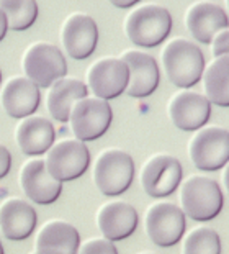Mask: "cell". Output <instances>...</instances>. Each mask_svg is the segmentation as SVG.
I'll list each match as a JSON object with an SVG mask.
<instances>
[{"instance_id": "cell-1", "label": "cell", "mask_w": 229, "mask_h": 254, "mask_svg": "<svg viewBox=\"0 0 229 254\" xmlns=\"http://www.w3.org/2000/svg\"><path fill=\"white\" fill-rule=\"evenodd\" d=\"M162 64L169 80L180 89H188L201 79L205 56L201 50L185 38L171 40L162 50Z\"/></svg>"}, {"instance_id": "cell-2", "label": "cell", "mask_w": 229, "mask_h": 254, "mask_svg": "<svg viewBox=\"0 0 229 254\" xmlns=\"http://www.w3.org/2000/svg\"><path fill=\"white\" fill-rule=\"evenodd\" d=\"M172 30L171 12L156 3L141 5L124 20V31L129 41L141 48H154L166 40Z\"/></svg>"}, {"instance_id": "cell-3", "label": "cell", "mask_w": 229, "mask_h": 254, "mask_svg": "<svg viewBox=\"0 0 229 254\" xmlns=\"http://www.w3.org/2000/svg\"><path fill=\"white\" fill-rule=\"evenodd\" d=\"M180 205L183 215L195 221H208L220 215L223 192L216 181L203 176H192L180 187Z\"/></svg>"}, {"instance_id": "cell-4", "label": "cell", "mask_w": 229, "mask_h": 254, "mask_svg": "<svg viewBox=\"0 0 229 254\" xmlns=\"http://www.w3.org/2000/svg\"><path fill=\"white\" fill-rule=\"evenodd\" d=\"M134 177L133 158L123 149H107L97 158L94 181L100 193L107 197L121 195L128 190Z\"/></svg>"}, {"instance_id": "cell-5", "label": "cell", "mask_w": 229, "mask_h": 254, "mask_svg": "<svg viewBox=\"0 0 229 254\" xmlns=\"http://www.w3.org/2000/svg\"><path fill=\"white\" fill-rule=\"evenodd\" d=\"M25 75L38 87L46 89L57 79L65 77L67 63L56 45L51 43H33L23 55Z\"/></svg>"}, {"instance_id": "cell-6", "label": "cell", "mask_w": 229, "mask_h": 254, "mask_svg": "<svg viewBox=\"0 0 229 254\" xmlns=\"http://www.w3.org/2000/svg\"><path fill=\"white\" fill-rule=\"evenodd\" d=\"M113 118L112 107L98 97H82L72 105L69 113L70 128L80 141H94L105 134Z\"/></svg>"}, {"instance_id": "cell-7", "label": "cell", "mask_w": 229, "mask_h": 254, "mask_svg": "<svg viewBox=\"0 0 229 254\" xmlns=\"http://www.w3.org/2000/svg\"><path fill=\"white\" fill-rule=\"evenodd\" d=\"M188 153L196 169H221L229 159V131L221 127L200 128L190 141Z\"/></svg>"}, {"instance_id": "cell-8", "label": "cell", "mask_w": 229, "mask_h": 254, "mask_svg": "<svg viewBox=\"0 0 229 254\" xmlns=\"http://www.w3.org/2000/svg\"><path fill=\"white\" fill-rule=\"evenodd\" d=\"M46 169L59 182L74 181L85 174L90 164L89 148L80 139H64L48 149Z\"/></svg>"}, {"instance_id": "cell-9", "label": "cell", "mask_w": 229, "mask_h": 254, "mask_svg": "<svg viewBox=\"0 0 229 254\" xmlns=\"http://www.w3.org/2000/svg\"><path fill=\"white\" fill-rule=\"evenodd\" d=\"M146 233L156 246L171 248L182 240L185 233V215L171 202H159L146 212Z\"/></svg>"}, {"instance_id": "cell-10", "label": "cell", "mask_w": 229, "mask_h": 254, "mask_svg": "<svg viewBox=\"0 0 229 254\" xmlns=\"http://www.w3.org/2000/svg\"><path fill=\"white\" fill-rule=\"evenodd\" d=\"M129 72L121 58L107 56L95 61L87 71V82L94 95L103 100H112L126 90Z\"/></svg>"}, {"instance_id": "cell-11", "label": "cell", "mask_w": 229, "mask_h": 254, "mask_svg": "<svg viewBox=\"0 0 229 254\" xmlns=\"http://www.w3.org/2000/svg\"><path fill=\"white\" fill-rule=\"evenodd\" d=\"M182 164L169 154H157L141 171V186L147 195L161 198L175 192L182 181Z\"/></svg>"}, {"instance_id": "cell-12", "label": "cell", "mask_w": 229, "mask_h": 254, "mask_svg": "<svg viewBox=\"0 0 229 254\" xmlns=\"http://www.w3.org/2000/svg\"><path fill=\"white\" fill-rule=\"evenodd\" d=\"M172 123L183 131H195L206 125L211 115V104L205 95L192 90H180L169 102Z\"/></svg>"}, {"instance_id": "cell-13", "label": "cell", "mask_w": 229, "mask_h": 254, "mask_svg": "<svg viewBox=\"0 0 229 254\" xmlns=\"http://www.w3.org/2000/svg\"><path fill=\"white\" fill-rule=\"evenodd\" d=\"M20 186L26 197L40 205L56 202L62 192V182L49 174L45 159L40 158L30 159L23 164L20 171Z\"/></svg>"}, {"instance_id": "cell-14", "label": "cell", "mask_w": 229, "mask_h": 254, "mask_svg": "<svg viewBox=\"0 0 229 254\" xmlns=\"http://www.w3.org/2000/svg\"><path fill=\"white\" fill-rule=\"evenodd\" d=\"M61 40L65 53L74 59H85L95 51L98 28L95 20L85 13H72L65 18Z\"/></svg>"}, {"instance_id": "cell-15", "label": "cell", "mask_w": 229, "mask_h": 254, "mask_svg": "<svg viewBox=\"0 0 229 254\" xmlns=\"http://www.w3.org/2000/svg\"><path fill=\"white\" fill-rule=\"evenodd\" d=\"M121 61L126 64L129 72L128 85L124 90L129 97L143 99L157 89L161 74L154 56L144 51H126L121 55Z\"/></svg>"}, {"instance_id": "cell-16", "label": "cell", "mask_w": 229, "mask_h": 254, "mask_svg": "<svg viewBox=\"0 0 229 254\" xmlns=\"http://www.w3.org/2000/svg\"><path fill=\"white\" fill-rule=\"evenodd\" d=\"M185 25L196 41L208 45L216 33L228 28V13L220 5L201 0L188 7Z\"/></svg>"}, {"instance_id": "cell-17", "label": "cell", "mask_w": 229, "mask_h": 254, "mask_svg": "<svg viewBox=\"0 0 229 254\" xmlns=\"http://www.w3.org/2000/svg\"><path fill=\"white\" fill-rule=\"evenodd\" d=\"M5 113L12 118H26L40 107V87L28 77H12L5 82L0 95Z\"/></svg>"}, {"instance_id": "cell-18", "label": "cell", "mask_w": 229, "mask_h": 254, "mask_svg": "<svg viewBox=\"0 0 229 254\" xmlns=\"http://www.w3.org/2000/svg\"><path fill=\"white\" fill-rule=\"evenodd\" d=\"M97 225L107 240H124L133 235L138 226V212L126 202H108L98 210Z\"/></svg>"}, {"instance_id": "cell-19", "label": "cell", "mask_w": 229, "mask_h": 254, "mask_svg": "<svg viewBox=\"0 0 229 254\" xmlns=\"http://www.w3.org/2000/svg\"><path fill=\"white\" fill-rule=\"evenodd\" d=\"M36 210L21 198H8L0 205V231L12 241L26 240L36 228Z\"/></svg>"}, {"instance_id": "cell-20", "label": "cell", "mask_w": 229, "mask_h": 254, "mask_svg": "<svg viewBox=\"0 0 229 254\" xmlns=\"http://www.w3.org/2000/svg\"><path fill=\"white\" fill-rule=\"evenodd\" d=\"M56 138L53 123L45 117H26L16 127L15 139L20 151L26 156L36 158L51 148Z\"/></svg>"}, {"instance_id": "cell-21", "label": "cell", "mask_w": 229, "mask_h": 254, "mask_svg": "<svg viewBox=\"0 0 229 254\" xmlns=\"http://www.w3.org/2000/svg\"><path fill=\"white\" fill-rule=\"evenodd\" d=\"M79 231L61 220L48 221L36 236V254H77Z\"/></svg>"}, {"instance_id": "cell-22", "label": "cell", "mask_w": 229, "mask_h": 254, "mask_svg": "<svg viewBox=\"0 0 229 254\" xmlns=\"http://www.w3.org/2000/svg\"><path fill=\"white\" fill-rule=\"evenodd\" d=\"M87 94H89V89L82 80L70 77L57 79L56 82L49 85V92L46 97L48 110L54 120L65 123L69 122V113L72 105Z\"/></svg>"}, {"instance_id": "cell-23", "label": "cell", "mask_w": 229, "mask_h": 254, "mask_svg": "<svg viewBox=\"0 0 229 254\" xmlns=\"http://www.w3.org/2000/svg\"><path fill=\"white\" fill-rule=\"evenodd\" d=\"M203 85L205 97L210 104H216L220 107L229 105V56H216L213 61L203 69Z\"/></svg>"}, {"instance_id": "cell-24", "label": "cell", "mask_w": 229, "mask_h": 254, "mask_svg": "<svg viewBox=\"0 0 229 254\" xmlns=\"http://www.w3.org/2000/svg\"><path fill=\"white\" fill-rule=\"evenodd\" d=\"M0 10L7 18L10 30H28L38 18L36 0H0Z\"/></svg>"}, {"instance_id": "cell-25", "label": "cell", "mask_w": 229, "mask_h": 254, "mask_svg": "<svg viewBox=\"0 0 229 254\" xmlns=\"http://www.w3.org/2000/svg\"><path fill=\"white\" fill-rule=\"evenodd\" d=\"M183 254H221V238L213 228L198 226L185 238Z\"/></svg>"}, {"instance_id": "cell-26", "label": "cell", "mask_w": 229, "mask_h": 254, "mask_svg": "<svg viewBox=\"0 0 229 254\" xmlns=\"http://www.w3.org/2000/svg\"><path fill=\"white\" fill-rule=\"evenodd\" d=\"M79 254H118L116 246L107 238H92L79 246Z\"/></svg>"}, {"instance_id": "cell-27", "label": "cell", "mask_w": 229, "mask_h": 254, "mask_svg": "<svg viewBox=\"0 0 229 254\" xmlns=\"http://www.w3.org/2000/svg\"><path fill=\"white\" fill-rule=\"evenodd\" d=\"M211 45H213V55H215V58L228 55L229 53V31H228V28L221 30L220 33H216L213 36Z\"/></svg>"}, {"instance_id": "cell-28", "label": "cell", "mask_w": 229, "mask_h": 254, "mask_svg": "<svg viewBox=\"0 0 229 254\" xmlns=\"http://www.w3.org/2000/svg\"><path fill=\"white\" fill-rule=\"evenodd\" d=\"M10 167H12V154L5 146L0 144V179L8 174Z\"/></svg>"}, {"instance_id": "cell-29", "label": "cell", "mask_w": 229, "mask_h": 254, "mask_svg": "<svg viewBox=\"0 0 229 254\" xmlns=\"http://www.w3.org/2000/svg\"><path fill=\"white\" fill-rule=\"evenodd\" d=\"M138 2L139 0H110V3H113L114 7H118V8H129Z\"/></svg>"}, {"instance_id": "cell-30", "label": "cell", "mask_w": 229, "mask_h": 254, "mask_svg": "<svg viewBox=\"0 0 229 254\" xmlns=\"http://www.w3.org/2000/svg\"><path fill=\"white\" fill-rule=\"evenodd\" d=\"M7 30H8V26H7V18H5L3 12L0 10V41H2L3 38H5V35H7Z\"/></svg>"}, {"instance_id": "cell-31", "label": "cell", "mask_w": 229, "mask_h": 254, "mask_svg": "<svg viewBox=\"0 0 229 254\" xmlns=\"http://www.w3.org/2000/svg\"><path fill=\"white\" fill-rule=\"evenodd\" d=\"M0 254H3V246H2V243H0Z\"/></svg>"}, {"instance_id": "cell-32", "label": "cell", "mask_w": 229, "mask_h": 254, "mask_svg": "<svg viewBox=\"0 0 229 254\" xmlns=\"http://www.w3.org/2000/svg\"><path fill=\"white\" fill-rule=\"evenodd\" d=\"M141 254H154V253H141Z\"/></svg>"}, {"instance_id": "cell-33", "label": "cell", "mask_w": 229, "mask_h": 254, "mask_svg": "<svg viewBox=\"0 0 229 254\" xmlns=\"http://www.w3.org/2000/svg\"><path fill=\"white\" fill-rule=\"evenodd\" d=\"M0 80H2V71H0Z\"/></svg>"}, {"instance_id": "cell-34", "label": "cell", "mask_w": 229, "mask_h": 254, "mask_svg": "<svg viewBox=\"0 0 229 254\" xmlns=\"http://www.w3.org/2000/svg\"><path fill=\"white\" fill-rule=\"evenodd\" d=\"M33 254H36V253H33Z\"/></svg>"}]
</instances>
